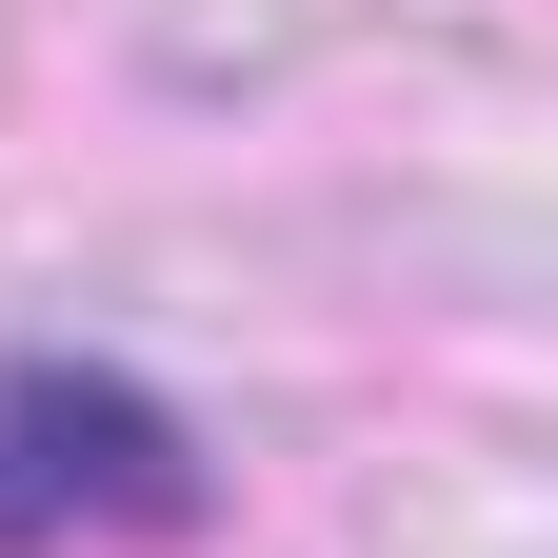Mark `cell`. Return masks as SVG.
<instances>
[{
  "label": "cell",
  "mask_w": 558,
  "mask_h": 558,
  "mask_svg": "<svg viewBox=\"0 0 558 558\" xmlns=\"http://www.w3.org/2000/svg\"><path fill=\"white\" fill-rule=\"evenodd\" d=\"M199 459L140 379H81V360H21L0 379V538H81V519H180Z\"/></svg>",
  "instance_id": "obj_1"
}]
</instances>
